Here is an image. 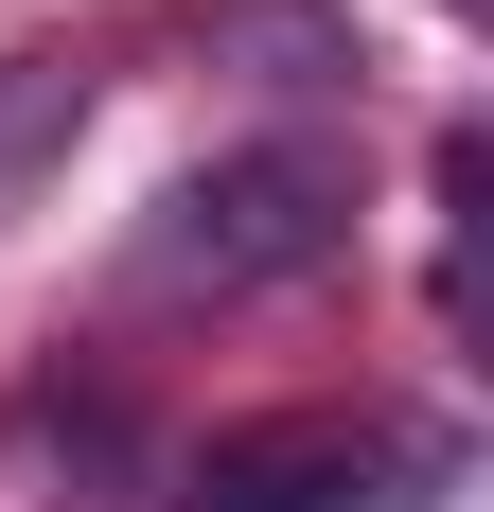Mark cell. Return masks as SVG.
Returning <instances> with one entry per match:
<instances>
[{
	"label": "cell",
	"instance_id": "1",
	"mask_svg": "<svg viewBox=\"0 0 494 512\" xmlns=\"http://www.w3.org/2000/svg\"><path fill=\"white\" fill-rule=\"evenodd\" d=\"M353 248V159L336 142H247L142 212V301H265Z\"/></svg>",
	"mask_w": 494,
	"mask_h": 512
},
{
	"label": "cell",
	"instance_id": "2",
	"mask_svg": "<svg viewBox=\"0 0 494 512\" xmlns=\"http://www.w3.org/2000/svg\"><path fill=\"white\" fill-rule=\"evenodd\" d=\"M353 477H371V424H230L177 477V512H353Z\"/></svg>",
	"mask_w": 494,
	"mask_h": 512
},
{
	"label": "cell",
	"instance_id": "3",
	"mask_svg": "<svg viewBox=\"0 0 494 512\" xmlns=\"http://www.w3.org/2000/svg\"><path fill=\"white\" fill-rule=\"evenodd\" d=\"M212 53H283V89H336V71H371V53H353L318 0H212Z\"/></svg>",
	"mask_w": 494,
	"mask_h": 512
},
{
	"label": "cell",
	"instance_id": "4",
	"mask_svg": "<svg viewBox=\"0 0 494 512\" xmlns=\"http://www.w3.org/2000/svg\"><path fill=\"white\" fill-rule=\"evenodd\" d=\"M442 18H477V0H442Z\"/></svg>",
	"mask_w": 494,
	"mask_h": 512
}]
</instances>
